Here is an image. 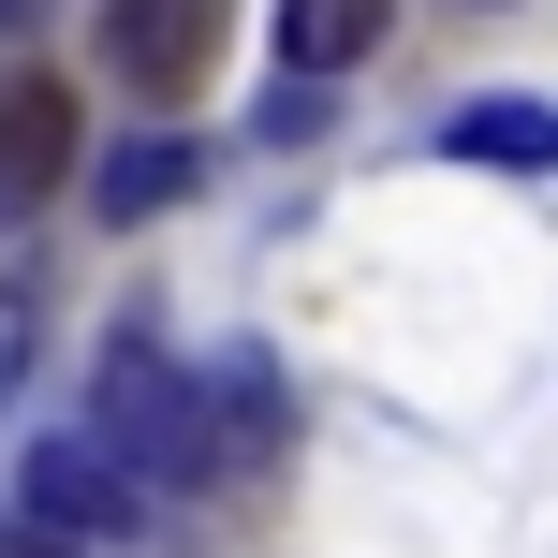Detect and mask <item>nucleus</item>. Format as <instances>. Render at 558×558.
<instances>
[{"instance_id": "nucleus-7", "label": "nucleus", "mask_w": 558, "mask_h": 558, "mask_svg": "<svg viewBox=\"0 0 558 558\" xmlns=\"http://www.w3.org/2000/svg\"><path fill=\"white\" fill-rule=\"evenodd\" d=\"M441 147H456V162H500V177H544V162H558V118H544V104H456Z\"/></svg>"}, {"instance_id": "nucleus-2", "label": "nucleus", "mask_w": 558, "mask_h": 558, "mask_svg": "<svg viewBox=\"0 0 558 558\" xmlns=\"http://www.w3.org/2000/svg\"><path fill=\"white\" fill-rule=\"evenodd\" d=\"M147 500H162V485H147L104 426H74V441L29 456V530H59V544H147Z\"/></svg>"}, {"instance_id": "nucleus-4", "label": "nucleus", "mask_w": 558, "mask_h": 558, "mask_svg": "<svg viewBox=\"0 0 558 558\" xmlns=\"http://www.w3.org/2000/svg\"><path fill=\"white\" fill-rule=\"evenodd\" d=\"M88 192H104V221H162V206L206 192V147H192V133H133V147H104Z\"/></svg>"}, {"instance_id": "nucleus-5", "label": "nucleus", "mask_w": 558, "mask_h": 558, "mask_svg": "<svg viewBox=\"0 0 558 558\" xmlns=\"http://www.w3.org/2000/svg\"><path fill=\"white\" fill-rule=\"evenodd\" d=\"M397 0H279V59L294 74H353V59H383Z\"/></svg>"}, {"instance_id": "nucleus-9", "label": "nucleus", "mask_w": 558, "mask_h": 558, "mask_svg": "<svg viewBox=\"0 0 558 558\" xmlns=\"http://www.w3.org/2000/svg\"><path fill=\"white\" fill-rule=\"evenodd\" d=\"M0 558H88V544H59V530H0Z\"/></svg>"}, {"instance_id": "nucleus-6", "label": "nucleus", "mask_w": 558, "mask_h": 558, "mask_svg": "<svg viewBox=\"0 0 558 558\" xmlns=\"http://www.w3.org/2000/svg\"><path fill=\"white\" fill-rule=\"evenodd\" d=\"M59 162H74V104H59V88H15V104H0V206H45Z\"/></svg>"}, {"instance_id": "nucleus-3", "label": "nucleus", "mask_w": 558, "mask_h": 558, "mask_svg": "<svg viewBox=\"0 0 558 558\" xmlns=\"http://www.w3.org/2000/svg\"><path fill=\"white\" fill-rule=\"evenodd\" d=\"M206 45H221V0H104V59L147 104H177V88L206 74Z\"/></svg>"}, {"instance_id": "nucleus-1", "label": "nucleus", "mask_w": 558, "mask_h": 558, "mask_svg": "<svg viewBox=\"0 0 558 558\" xmlns=\"http://www.w3.org/2000/svg\"><path fill=\"white\" fill-rule=\"evenodd\" d=\"M88 397H104L88 426H104V441L133 456L147 485H192V471H221L206 383H177V367H162V338H104V383H88Z\"/></svg>"}, {"instance_id": "nucleus-8", "label": "nucleus", "mask_w": 558, "mask_h": 558, "mask_svg": "<svg viewBox=\"0 0 558 558\" xmlns=\"http://www.w3.org/2000/svg\"><path fill=\"white\" fill-rule=\"evenodd\" d=\"M29 353H45V294H29V279H0V412H15Z\"/></svg>"}, {"instance_id": "nucleus-10", "label": "nucleus", "mask_w": 558, "mask_h": 558, "mask_svg": "<svg viewBox=\"0 0 558 558\" xmlns=\"http://www.w3.org/2000/svg\"><path fill=\"white\" fill-rule=\"evenodd\" d=\"M29 15H45V0H0V45H15V29H29Z\"/></svg>"}]
</instances>
